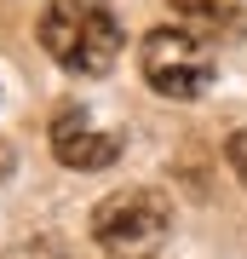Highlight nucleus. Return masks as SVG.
<instances>
[{"instance_id":"obj_5","label":"nucleus","mask_w":247,"mask_h":259,"mask_svg":"<svg viewBox=\"0 0 247 259\" xmlns=\"http://www.w3.org/2000/svg\"><path fill=\"white\" fill-rule=\"evenodd\" d=\"M184 12V29L190 35H213V40H236L247 35V12L236 0H173Z\"/></svg>"},{"instance_id":"obj_6","label":"nucleus","mask_w":247,"mask_h":259,"mask_svg":"<svg viewBox=\"0 0 247 259\" xmlns=\"http://www.w3.org/2000/svg\"><path fill=\"white\" fill-rule=\"evenodd\" d=\"M6 259H69L64 242H52V236H40V242H23V248H12Z\"/></svg>"},{"instance_id":"obj_3","label":"nucleus","mask_w":247,"mask_h":259,"mask_svg":"<svg viewBox=\"0 0 247 259\" xmlns=\"http://www.w3.org/2000/svg\"><path fill=\"white\" fill-rule=\"evenodd\" d=\"M138 69H144V81L156 87L161 98H202L213 87V52L202 47V35H190L184 23H161L144 35V47H138Z\"/></svg>"},{"instance_id":"obj_1","label":"nucleus","mask_w":247,"mask_h":259,"mask_svg":"<svg viewBox=\"0 0 247 259\" xmlns=\"http://www.w3.org/2000/svg\"><path fill=\"white\" fill-rule=\"evenodd\" d=\"M35 29L46 58L69 75H104L127 47V29L104 0H46Z\"/></svg>"},{"instance_id":"obj_8","label":"nucleus","mask_w":247,"mask_h":259,"mask_svg":"<svg viewBox=\"0 0 247 259\" xmlns=\"http://www.w3.org/2000/svg\"><path fill=\"white\" fill-rule=\"evenodd\" d=\"M6 173H12V150L0 144V179H6Z\"/></svg>"},{"instance_id":"obj_2","label":"nucleus","mask_w":247,"mask_h":259,"mask_svg":"<svg viewBox=\"0 0 247 259\" xmlns=\"http://www.w3.org/2000/svg\"><path fill=\"white\" fill-rule=\"evenodd\" d=\"M167 231H173V202L161 190H115L92 207V242L110 259H156Z\"/></svg>"},{"instance_id":"obj_4","label":"nucleus","mask_w":247,"mask_h":259,"mask_svg":"<svg viewBox=\"0 0 247 259\" xmlns=\"http://www.w3.org/2000/svg\"><path fill=\"white\" fill-rule=\"evenodd\" d=\"M52 156L64 167H81V173H98V167H110L121 156V139L115 133H104L92 110L81 104H64V110L52 115Z\"/></svg>"},{"instance_id":"obj_7","label":"nucleus","mask_w":247,"mask_h":259,"mask_svg":"<svg viewBox=\"0 0 247 259\" xmlns=\"http://www.w3.org/2000/svg\"><path fill=\"white\" fill-rule=\"evenodd\" d=\"M224 161H230V173L247 185V127L241 133H230V144H224Z\"/></svg>"}]
</instances>
